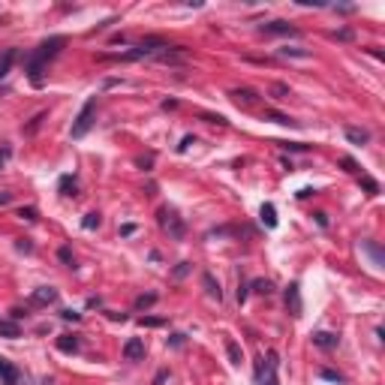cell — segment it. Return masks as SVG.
<instances>
[{"mask_svg": "<svg viewBox=\"0 0 385 385\" xmlns=\"http://www.w3.org/2000/svg\"><path fill=\"white\" fill-rule=\"evenodd\" d=\"M346 139L352 142V145H367L370 142V132L361 127H346Z\"/></svg>", "mask_w": 385, "mask_h": 385, "instance_id": "15", "label": "cell"}, {"mask_svg": "<svg viewBox=\"0 0 385 385\" xmlns=\"http://www.w3.org/2000/svg\"><path fill=\"white\" fill-rule=\"evenodd\" d=\"M190 145H196V135H184V139H181V145H178V151L184 154V151H190Z\"/></svg>", "mask_w": 385, "mask_h": 385, "instance_id": "34", "label": "cell"}, {"mask_svg": "<svg viewBox=\"0 0 385 385\" xmlns=\"http://www.w3.org/2000/svg\"><path fill=\"white\" fill-rule=\"evenodd\" d=\"M124 358H127V361L145 358V343H142V337H129L127 343H124Z\"/></svg>", "mask_w": 385, "mask_h": 385, "instance_id": "10", "label": "cell"}, {"mask_svg": "<svg viewBox=\"0 0 385 385\" xmlns=\"http://www.w3.org/2000/svg\"><path fill=\"white\" fill-rule=\"evenodd\" d=\"M262 121H274V124H280V127H298V121H292V118L283 115V112H271V108L262 115Z\"/></svg>", "mask_w": 385, "mask_h": 385, "instance_id": "12", "label": "cell"}, {"mask_svg": "<svg viewBox=\"0 0 385 385\" xmlns=\"http://www.w3.org/2000/svg\"><path fill=\"white\" fill-rule=\"evenodd\" d=\"M232 96H235V102H244V105H250V102L259 99V94L253 88H238V91H232Z\"/></svg>", "mask_w": 385, "mask_h": 385, "instance_id": "17", "label": "cell"}, {"mask_svg": "<svg viewBox=\"0 0 385 385\" xmlns=\"http://www.w3.org/2000/svg\"><path fill=\"white\" fill-rule=\"evenodd\" d=\"M313 193H316L313 187H304V190H298V199H307V196H313Z\"/></svg>", "mask_w": 385, "mask_h": 385, "instance_id": "43", "label": "cell"}, {"mask_svg": "<svg viewBox=\"0 0 385 385\" xmlns=\"http://www.w3.org/2000/svg\"><path fill=\"white\" fill-rule=\"evenodd\" d=\"M162 108H178V99H162Z\"/></svg>", "mask_w": 385, "mask_h": 385, "instance_id": "45", "label": "cell"}, {"mask_svg": "<svg viewBox=\"0 0 385 385\" xmlns=\"http://www.w3.org/2000/svg\"><path fill=\"white\" fill-rule=\"evenodd\" d=\"M187 274H190V262H181V265L175 268V277L181 280V277H187Z\"/></svg>", "mask_w": 385, "mask_h": 385, "instance_id": "36", "label": "cell"}, {"mask_svg": "<svg viewBox=\"0 0 385 385\" xmlns=\"http://www.w3.org/2000/svg\"><path fill=\"white\" fill-rule=\"evenodd\" d=\"M250 289H253L256 295H271V292H274V283H271V280H253Z\"/></svg>", "mask_w": 385, "mask_h": 385, "instance_id": "23", "label": "cell"}, {"mask_svg": "<svg viewBox=\"0 0 385 385\" xmlns=\"http://www.w3.org/2000/svg\"><path fill=\"white\" fill-rule=\"evenodd\" d=\"M202 286H205V292L211 295V298H217V301H223V289H220V283L214 280V274H202Z\"/></svg>", "mask_w": 385, "mask_h": 385, "instance_id": "11", "label": "cell"}, {"mask_svg": "<svg viewBox=\"0 0 385 385\" xmlns=\"http://www.w3.org/2000/svg\"><path fill=\"white\" fill-rule=\"evenodd\" d=\"M132 232H135V223H127V226H121V235H124V238H129Z\"/></svg>", "mask_w": 385, "mask_h": 385, "instance_id": "41", "label": "cell"}, {"mask_svg": "<svg viewBox=\"0 0 385 385\" xmlns=\"http://www.w3.org/2000/svg\"><path fill=\"white\" fill-rule=\"evenodd\" d=\"M277 54H280V58H301V61H307V58H310V51H307V48H277Z\"/></svg>", "mask_w": 385, "mask_h": 385, "instance_id": "20", "label": "cell"}, {"mask_svg": "<svg viewBox=\"0 0 385 385\" xmlns=\"http://www.w3.org/2000/svg\"><path fill=\"white\" fill-rule=\"evenodd\" d=\"M18 217H21V220H36V211H33V208H21Z\"/></svg>", "mask_w": 385, "mask_h": 385, "instance_id": "38", "label": "cell"}, {"mask_svg": "<svg viewBox=\"0 0 385 385\" xmlns=\"http://www.w3.org/2000/svg\"><path fill=\"white\" fill-rule=\"evenodd\" d=\"M61 316H64V322H78V319H81V316H78L75 310H64Z\"/></svg>", "mask_w": 385, "mask_h": 385, "instance_id": "39", "label": "cell"}, {"mask_svg": "<svg viewBox=\"0 0 385 385\" xmlns=\"http://www.w3.org/2000/svg\"><path fill=\"white\" fill-rule=\"evenodd\" d=\"M160 226L162 232H169V238H175V241H184V235H187V226H184V220L175 214V211H169V208H160Z\"/></svg>", "mask_w": 385, "mask_h": 385, "instance_id": "4", "label": "cell"}, {"mask_svg": "<svg viewBox=\"0 0 385 385\" xmlns=\"http://www.w3.org/2000/svg\"><path fill=\"white\" fill-rule=\"evenodd\" d=\"M226 355H229V361H232V364H235V367H238V364H241V361H244V352H241V346H238V343H235V340H232V337H229V340H226Z\"/></svg>", "mask_w": 385, "mask_h": 385, "instance_id": "18", "label": "cell"}, {"mask_svg": "<svg viewBox=\"0 0 385 385\" xmlns=\"http://www.w3.org/2000/svg\"><path fill=\"white\" fill-rule=\"evenodd\" d=\"M286 310L295 316V319L304 316V301H301V286H298V283H289L286 286Z\"/></svg>", "mask_w": 385, "mask_h": 385, "instance_id": "5", "label": "cell"}, {"mask_svg": "<svg viewBox=\"0 0 385 385\" xmlns=\"http://www.w3.org/2000/svg\"><path fill=\"white\" fill-rule=\"evenodd\" d=\"M319 376H322V379H328V382H343V379H346V376H343V373H337V370H322Z\"/></svg>", "mask_w": 385, "mask_h": 385, "instance_id": "29", "label": "cell"}, {"mask_svg": "<svg viewBox=\"0 0 385 385\" xmlns=\"http://www.w3.org/2000/svg\"><path fill=\"white\" fill-rule=\"evenodd\" d=\"M42 121H45V112H39V115H36V118H33L31 124H28V127H24V132H36V129H39V124H42Z\"/></svg>", "mask_w": 385, "mask_h": 385, "instance_id": "31", "label": "cell"}, {"mask_svg": "<svg viewBox=\"0 0 385 385\" xmlns=\"http://www.w3.org/2000/svg\"><path fill=\"white\" fill-rule=\"evenodd\" d=\"M15 250H18V253H33V244L28 241V238H21V241L15 244Z\"/></svg>", "mask_w": 385, "mask_h": 385, "instance_id": "35", "label": "cell"}, {"mask_svg": "<svg viewBox=\"0 0 385 385\" xmlns=\"http://www.w3.org/2000/svg\"><path fill=\"white\" fill-rule=\"evenodd\" d=\"M154 304H157V292H148V295H139L135 298V310H148Z\"/></svg>", "mask_w": 385, "mask_h": 385, "instance_id": "21", "label": "cell"}, {"mask_svg": "<svg viewBox=\"0 0 385 385\" xmlns=\"http://www.w3.org/2000/svg\"><path fill=\"white\" fill-rule=\"evenodd\" d=\"M271 94L277 96V99H286V96H289V88H286V85H274V88H271Z\"/></svg>", "mask_w": 385, "mask_h": 385, "instance_id": "33", "label": "cell"}, {"mask_svg": "<svg viewBox=\"0 0 385 385\" xmlns=\"http://www.w3.org/2000/svg\"><path fill=\"white\" fill-rule=\"evenodd\" d=\"M361 187H364L367 196H379V184H376L373 178H367V175H361Z\"/></svg>", "mask_w": 385, "mask_h": 385, "instance_id": "24", "label": "cell"}, {"mask_svg": "<svg viewBox=\"0 0 385 385\" xmlns=\"http://www.w3.org/2000/svg\"><path fill=\"white\" fill-rule=\"evenodd\" d=\"M0 379L6 385H28V379L18 373V367L12 361H6V358H0Z\"/></svg>", "mask_w": 385, "mask_h": 385, "instance_id": "6", "label": "cell"}, {"mask_svg": "<svg viewBox=\"0 0 385 385\" xmlns=\"http://www.w3.org/2000/svg\"><path fill=\"white\" fill-rule=\"evenodd\" d=\"M262 33H274V36H298V28H292L289 21H268V24H262L259 28Z\"/></svg>", "mask_w": 385, "mask_h": 385, "instance_id": "8", "label": "cell"}, {"mask_svg": "<svg viewBox=\"0 0 385 385\" xmlns=\"http://www.w3.org/2000/svg\"><path fill=\"white\" fill-rule=\"evenodd\" d=\"M66 45V36H48L45 42H39L36 48H33V54L28 58V75H31V81L39 88L42 85V69L48 61H54L58 54H61V48Z\"/></svg>", "mask_w": 385, "mask_h": 385, "instance_id": "1", "label": "cell"}, {"mask_svg": "<svg viewBox=\"0 0 385 385\" xmlns=\"http://www.w3.org/2000/svg\"><path fill=\"white\" fill-rule=\"evenodd\" d=\"M340 166H343L346 172H352V175H358V172H361V169H358V162H355L352 157H340Z\"/></svg>", "mask_w": 385, "mask_h": 385, "instance_id": "30", "label": "cell"}, {"mask_svg": "<svg viewBox=\"0 0 385 385\" xmlns=\"http://www.w3.org/2000/svg\"><path fill=\"white\" fill-rule=\"evenodd\" d=\"M15 58H18L15 48H6V51H3V58H0V81L9 75V69H12V64H15Z\"/></svg>", "mask_w": 385, "mask_h": 385, "instance_id": "13", "label": "cell"}, {"mask_svg": "<svg viewBox=\"0 0 385 385\" xmlns=\"http://www.w3.org/2000/svg\"><path fill=\"white\" fill-rule=\"evenodd\" d=\"M139 166H145V169H151V166H154V157H139Z\"/></svg>", "mask_w": 385, "mask_h": 385, "instance_id": "42", "label": "cell"}, {"mask_svg": "<svg viewBox=\"0 0 385 385\" xmlns=\"http://www.w3.org/2000/svg\"><path fill=\"white\" fill-rule=\"evenodd\" d=\"M94 108H96V96H91L85 105H81V112L75 115V121H72V129H69V135L72 139H85L91 127H94Z\"/></svg>", "mask_w": 385, "mask_h": 385, "instance_id": "2", "label": "cell"}, {"mask_svg": "<svg viewBox=\"0 0 385 385\" xmlns=\"http://www.w3.org/2000/svg\"><path fill=\"white\" fill-rule=\"evenodd\" d=\"M99 223H102V220H99V214H96V211H91V214H85L81 229H88V232H91V229H99Z\"/></svg>", "mask_w": 385, "mask_h": 385, "instance_id": "25", "label": "cell"}, {"mask_svg": "<svg viewBox=\"0 0 385 385\" xmlns=\"http://www.w3.org/2000/svg\"><path fill=\"white\" fill-rule=\"evenodd\" d=\"M12 202V193H0V205H9Z\"/></svg>", "mask_w": 385, "mask_h": 385, "instance_id": "46", "label": "cell"}, {"mask_svg": "<svg viewBox=\"0 0 385 385\" xmlns=\"http://www.w3.org/2000/svg\"><path fill=\"white\" fill-rule=\"evenodd\" d=\"M310 340H313V346H319V349H337V346H340V337L331 334V331H316Z\"/></svg>", "mask_w": 385, "mask_h": 385, "instance_id": "9", "label": "cell"}, {"mask_svg": "<svg viewBox=\"0 0 385 385\" xmlns=\"http://www.w3.org/2000/svg\"><path fill=\"white\" fill-rule=\"evenodd\" d=\"M202 121H205V124H220V127H226L223 115H208V112H205V115H202Z\"/></svg>", "mask_w": 385, "mask_h": 385, "instance_id": "32", "label": "cell"}, {"mask_svg": "<svg viewBox=\"0 0 385 385\" xmlns=\"http://www.w3.org/2000/svg\"><path fill=\"white\" fill-rule=\"evenodd\" d=\"M0 334H3V337H12V340H15V337H21V328H18L15 322L0 319Z\"/></svg>", "mask_w": 385, "mask_h": 385, "instance_id": "19", "label": "cell"}, {"mask_svg": "<svg viewBox=\"0 0 385 385\" xmlns=\"http://www.w3.org/2000/svg\"><path fill=\"white\" fill-rule=\"evenodd\" d=\"M166 376H169V373H166V370H160V373L154 376V385H162V382H166Z\"/></svg>", "mask_w": 385, "mask_h": 385, "instance_id": "44", "label": "cell"}, {"mask_svg": "<svg viewBox=\"0 0 385 385\" xmlns=\"http://www.w3.org/2000/svg\"><path fill=\"white\" fill-rule=\"evenodd\" d=\"M58 190L64 193V196H75V178L72 175H64L61 184H58Z\"/></svg>", "mask_w": 385, "mask_h": 385, "instance_id": "22", "label": "cell"}, {"mask_svg": "<svg viewBox=\"0 0 385 385\" xmlns=\"http://www.w3.org/2000/svg\"><path fill=\"white\" fill-rule=\"evenodd\" d=\"M108 319H115V322H127V316H124V313H108Z\"/></svg>", "mask_w": 385, "mask_h": 385, "instance_id": "47", "label": "cell"}, {"mask_svg": "<svg viewBox=\"0 0 385 385\" xmlns=\"http://www.w3.org/2000/svg\"><path fill=\"white\" fill-rule=\"evenodd\" d=\"M277 367H280V358H277V352L271 349L268 352V361L262 358L256 364V382L259 385H280V379H277Z\"/></svg>", "mask_w": 385, "mask_h": 385, "instance_id": "3", "label": "cell"}, {"mask_svg": "<svg viewBox=\"0 0 385 385\" xmlns=\"http://www.w3.org/2000/svg\"><path fill=\"white\" fill-rule=\"evenodd\" d=\"M184 343H187V334H181V331H178V334H172V337H169V346H172V349H181V346H184Z\"/></svg>", "mask_w": 385, "mask_h": 385, "instance_id": "28", "label": "cell"}, {"mask_svg": "<svg viewBox=\"0 0 385 385\" xmlns=\"http://www.w3.org/2000/svg\"><path fill=\"white\" fill-rule=\"evenodd\" d=\"M54 301H58V289H51V286H39V289H33V295H31L33 307H48Z\"/></svg>", "mask_w": 385, "mask_h": 385, "instance_id": "7", "label": "cell"}, {"mask_svg": "<svg viewBox=\"0 0 385 385\" xmlns=\"http://www.w3.org/2000/svg\"><path fill=\"white\" fill-rule=\"evenodd\" d=\"M259 217H262V223L268 226V229H274V226H277V208H274L271 202H265L262 211H259Z\"/></svg>", "mask_w": 385, "mask_h": 385, "instance_id": "14", "label": "cell"}, {"mask_svg": "<svg viewBox=\"0 0 385 385\" xmlns=\"http://www.w3.org/2000/svg\"><path fill=\"white\" fill-rule=\"evenodd\" d=\"M313 217H316V223H319L322 229H325V226H328V214H322V211H316V214H313Z\"/></svg>", "mask_w": 385, "mask_h": 385, "instance_id": "40", "label": "cell"}, {"mask_svg": "<svg viewBox=\"0 0 385 385\" xmlns=\"http://www.w3.org/2000/svg\"><path fill=\"white\" fill-rule=\"evenodd\" d=\"M139 325H142V328H160V325H166V319H162V316H142Z\"/></svg>", "mask_w": 385, "mask_h": 385, "instance_id": "26", "label": "cell"}, {"mask_svg": "<svg viewBox=\"0 0 385 385\" xmlns=\"http://www.w3.org/2000/svg\"><path fill=\"white\" fill-rule=\"evenodd\" d=\"M58 349L61 352H78V337L75 334H61L58 337Z\"/></svg>", "mask_w": 385, "mask_h": 385, "instance_id": "16", "label": "cell"}, {"mask_svg": "<svg viewBox=\"0 0 385 385\" xmlns=\"http://www.w3.org/2000/svg\"><path fill=\"white\" fill-rule=\"evenodd\" d=\"M58 259H61L64 265H69V268H75V256H72L69 247H61V250H58Z\"/></svg>", "mask_w": 385, "mask_h": 385, "instance_id": "27", "label": "cell"}, {"mask_svg": "<svg viewBox=\"0 0 385 385\" xmlns=\"http://www.w3.org/2000/svg\"><path fill=\"white\" fill-rule=\"evenodd\" d=\"M247 295H250V286H247V283H241V286H238V304H244V301H247Z\"/></svg>", "mask_w": 385, "mask_h": 385, "instance_id": "37", "label": "cell"}]
</instances>
